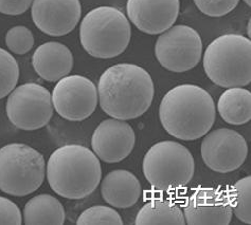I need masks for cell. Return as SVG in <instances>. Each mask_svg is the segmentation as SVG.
I'll return each instance as SVG.
<instances>
[{
    "label": "cell",
    "instance_id": "6da1fadb",
    "mask_svg": "<svg viewBox=\"0 0 251 225\" xmlns=\"http://www.w3.org/2000/svg\"><path fill=\"white\" fill-rule=\"evenodd\" d=\"M98 98L105 113L121 121L143 115L153 103L155 86L151 75L140 66L117 64L101 75Z\"/></svg>",
    "mask_w": 251,
    "mask_h": 225
},
{
    "label": "cell",
    "instance_id": "7a4b0ae2",
    "mask_svg": "<svg viewBox=\"0 0 251 225\" xmlns=\"http://www.w3.org/2000/svg\"><path fill=\"white\" fill-rule=\"evenodd\" d=\"M216 108L212 96L197 85L172 88L159 106V118L168 134L181 141H195L213 127Z\"/></svg>",
    "mask_w": 251,
    "mask_h": 225
},
{
    "label": "cell",
    "instance_id": "3957f363",
    "mask_svg": "<svg viewBox=\"0 0 251 225\" xmlns=\"http://www.w3.org/2000/svg\"><path fill=\"white\" fill-rule=\"evenodd\" d=\"M46 174L56 195L78 200L91 195L99 186L102 167L94 151L82 145L68 144L52 152Z\"/></svg>",
    "mask_w": 251,
    "mask_h": 225
},
{
    "label": "cell",
    "instance_id": "277c9868",
    "mask_svg": "<svg viewBox=\"0 0 251 225\" xmlns=\"http://www.w3.org/2000/svg\"><path fill=\"white\" fill-rule=\"evenodd\" d=\"M203 69L215 85L244 87L251 82V42L240 34H224L209 45Z\"/></svg>",
    "mask_w": 251,
    "mask_h": 225
},
{
    "label": "cell",
    "instance_id": "5b68a950",
    "mask_svg": "<svg viewBox=\"0 0 251 225\" xmlns=\"http://www.w3.org/2000/svg\"><path fill=\"white\" fill-rule=\"evenodd\" d=\"M130 38L131 28L127 17L112 6L91 10L81 22V44L92 57H117L127 49Z\"/></svg>",
    "mask_w": 251,
    "mask_h": 225
},
{
    "label": "cell",
    "instance_id": "8992f818",
    "mask_svg": "<svg viewBox=\"0 0 251 225\" xmlns=\"http://www.w3.org/2000/svg\"><path fill=\"white\" fill-rule=\"evenodd\" d=\"M195 163L191 151L173 141L153 145L144 155L143 175L151 186L159 191L186 187L194 176Z\"/></svg>",
    "mask_w": 251,
    "mask_h": 225
},
{
    "label": "cell",
    "instance_id": "52a82bcc",
    "mask_svg": "<svg viewBox=\"0 0 251 225\" xmlns=\"http://www.w3.org/2000/svg\"><path fill=\"white\" fill-rule=\"evenodd\" d=\"M45 179L44 157L22 143L0 148V190L14 197H25L42 186Z\"/></svg>",
    "mask_w": 251,
    "mask_h": 225
},
{
    "label": "cell",
    "instance_id": "ba28073f",
    "mask_svg": "<svg viewBox=\"0 0 251 225\" xmlns=\"http://www.w3.org/2000/svg\"><path fill=\"white\" fill-rule=\"evenodd\" d=\"M6 114L16 128L32 131L45 127L53 116L51 93L35 83L15 87L6 101Z\"/></svg>",
    "mask_w": 251,
    "mask_h": 225
},
{
    "label": "cell",
    "instance_id": "9c48e42d",
    "mask_svg": "<svg viewBox=\"0 0 251 225\" xmlns=\"http://www.w3.org/2000/svg\"><path fill=\"white\" fill-rule=\"evenodd\" d=\"M202 54L200 34L188 25L171 26L161 33L155 45V55L162 67L175 73L195 68Z\"/></svg>",
    "mask_w": 251,
    "mask_h": 225
},
{
    "label": "cell",
    "instance_id": "30bf717a",
    "mask_svg": "<svg viewBox=\"0 0 251 225\" xmlns=\"http://www.w3.org/2000/svg\"><path fill=\"white\" fill-rule=\"evenodd\" d=\"M51 96L58 115L70 122L88 118L98 104L96 85L89 78L76 74L59 79Z\"/></svg>",
    "mask_w": 251,
    "mask_h": 225
},
{
    "label": "cell",
    "instance_id": "8fae6325",
    "mask_svg": "<svg viewBox=\"0 0 251 225\" xmlns=\"http://www.w3.org/2000/svg\"><path fill=\"white\" fill-rule=\"evenodd\" d=\"M203 136L201 146V158L211 170L228 174L239 169L246 161L248 145L237 131L220 128Z\"/></svg>",
    "mask_w": 251,
    "mask_h": 225
},
{
    "label": "cell",
    "instance_id": "7c38bea8",
    "mask_svg": "<svg viewBox=\"0 0 251 225\" xmlns=\"http://www.w3.org/2000/svg\"><path fill=\"white\" fill-rule=\"evenodd\" d=\"M135 131L125 121L109 118L97 126L91 136V147L99 160L114 164L123 161L133 151Z\"/></svg>",
    "mask_w": 251,
    "mask_h": 225
},
{
    "label": "cell",
    "instance_id": "4fadbf2b",
    "mask_svg": "<svg viewBox=\"0 0 251 225\" xmlns=\"http://www.w3.org/2000/svg\"><path fill=\"white\" fill-rule=\"evenodd\" d=\"M33 22L49 36H65L75 29L82 15L80 0H33Z\"/></svg>",
    "mask_w": 251,
    "mask_h": 225
},
{
    "label": "cell",
    "instance_id": "5bb4252c",
    "mask_svg": "<svg viewBox=\"0 0 251 225\" xmlns=\"http://www.w3.org/2000/svg\"><path fill=\"white\" fill-rule=\"evenodd\" d=\"M183 215L189 225H229L233 211L227 193L198 188L188 198Z\"/></svg>",
    "mask_w": 251,
    "mask_h": 225
},
{
    "label": "cell",
    "instance_id": "9a60e30c",
    "mask_svg": "<svg viewBox=\"0 0 251 225\" xmlns=\"http://www.w3.org/2000/svg\"><path fill=\"white\" fill-rule=\"evenodd\" d=\"M127 15L138 30L149 35L161 34L177 21L179 0H127Z\"/></svg>",
    "mask_w": 251,
    "mask_h": 225
},
{
    "label": "cell",
    "instance_id": "2e32d148",
    "mask_svg": "<svg viewBox=\"0 0 251 225\" xmlns=\"http://www.w3.org/2000/svg\"><path fill=\"white\" fill-rule=\"evenodd\" d=\"M32 65L36 73L47 82H58L74 67V55L62 43L48 42L33 53Z\"/></svg>",
    "mask_w": 251,
    "mask_h": 225
},
{
    "label": "cell",
    "instance_id": "e0dca14e",
    "mask_svg": "<svg viewBox=\"0 0 251 225\" xmlns=\"http://www.w3.org/2000/svg\"><path fill=\"white\" fill-rule=\"evenodd\" d=\"M104 201L116 208H129L138 202L142 194L138 178L128 170H112L101 183Z\"/></svg>",
    "mask_w": 251,
    "mask_h": 225
},
{
    "label": "cell",
    "instance_id": "ac0fdd59",
    "mask_svg": "<svg viewBox=\"0 0 251 225\" xmlns=\"http://www.w3.org/2000/svg\"><path fill=\"white\" fill-rule=\"evenodd\" d=\"M65 218L62 203L48 194L33 197L23 210V222L25 225H62Z\"/></svg>",
    "mask_w": 251,
    "mask_h": 225
},
{
    "label": "cell",
    "instance_id": "d6986e66",
    "mask_svg": "<svg viewBox=\"0 0 251 225\" xmlns=\"http://www.w3.org/2000/svg\"><path fill=\"white\" fill-rule=\"evenodd\" d=\"M223 121L230 125H244L251 120V93L242 87H231L223 92L217 102Z\"/></svg>",
    "mask_w": 251,
    "mask_h": 225
},
{
    "label": "cell",
    "instance_id": "ffe728a7",
    "mask_svg": "<svg viewBox=\"0 0 251 225\" xmlns=\"http://www.w3.org/2000/svg\"><path fill=\"white\" fill-rule=\"evenodd\" d=\"M136 225H184L183 210L175 202L154 198L145 203L136 217Z\"/></svg>",
    "mask_w": 251,
    "mask_h": 225
},
{
    "label": "cell",
    "instance_id": "44dd1931",
    "mask_svg": "<svg viewBox=\"0 0 251 225\" xmlns=\"http://www.w3.org/2000/svg\"><path fill=\"white\" fill-rule=\"evenodd\" d=\"M232 211L240 221L251 223V176L237 181L229 195Z\"/></svg>",
    "mask_w": 251,
    "mask_h": 225
},
{
    "label": "cell",
    "instance_id": "7402d4cb",
    "mask_svg": "<svg viewBox=\"0 0 251 225\" xmlns=\"http://www.w3.org/2000/svg\"><path fill=\"white\" fill-rule=\"evenodd\" d=\"M19 67L11 53L0 48V100L8 96L16 87Z\"/></svg>",
    "mask_w": 251,
    "mask_h": 225
},
{
    "label": "cell",
    "instance_id": "603a6c76",
    "mask_svg": "<svg viewBox=\"0 0 251 225\" xmlns=\"http://www.w3.org/2000/svg\"><path fill=\"white\" fill-rule=\"evenodd\" d=\"M77 225H122L121 216L114 208L108 206L89 207L77 218Z\"/></svg>",
    "mask_w": 251,
    "mask_h": 225
},
{
    "label": "cell",
    "instance_id": "cb8c5ba5",
    "mask_svg": "<svg viewBox=\"0 0 251 225\" xmlns=\"http://www.w3.org/2000/svg\"><path fill=\"white\" fill-rule=\"evenodd\" d=\"M5 45L12 53L24 55L32 50L34 45V36L27 26L17 25L6 33Z\"/></svg>",
    "mask_w": 251,
    "mask_h": 225
},
{
    "label": "cell",
    "instance_id": "d4e9b609",
    "mask_svg": "<svg viewBox=\"0 0 251 225\" xmlns=\"http://www.w3.org/2000/svg\"><path fill=\"white\" fill-rule=\"evenodd\" d=\"M197 9L210 17H222L233 11L240 0H193Z\"/></svg>",
    "mask_w": 251,
    "mask_h": 225
},
{
    "label": "cell",
    "instance_id": "484cf974",
    "mask_svg": "<svg viewBox=\"0 0 251 225\" xmlns=\"http://www.w3.org/2000/svg\"><path fill=\"white\" fill-rule=\"evenodd\" d=\"M23 218L17 205L5 197L0 196V225H21Z\"/></svg>",
    "mask_w": 251,
    "mask_h": 225
},
{
    "label": "cell",
    "instance_id": "4316f807",
    "mask_svg": "<svg viewBox=\"0 0 251 225\" xmlns=\"http://www.w3.org/2000/svg\"><path fill=\"white\" fill-rule=\"evenodd\" d=\"M33 0H0V13L5 15H21L27 12Z\"/></svg>",
    "mask_w": 251,
    "mask_h": 225
},
{
    "label": "cell",
    "instance_id": "83f0119b",
    "mask_svg": "<svg viewBox=\"0 0 251 225\" xmlns=\"http://www.w3.org/2000/svg\"><path fill=\"white\" fill-rule=\"evenodd\" d=\"M247 32H248V36L250 37V21H249V22H248V25H247Z\"/></svg>",
    "mask_w": 251,
    "mask_h": 225
},
{
    "label": "cell",
    "instance_id": "f1b7e54d",
    "mask_svg": "<svg viewBox=\"0 0 251 225\" xmlns=\"http://www.w3.org/2000/svg\"><path fill=\"white\" fill-rule=\"evenodd\" d=\"M243 1L245 2L248 6H250V5H251V0H243Z\"/></svg>",
    "mask_w": 251,
    "mask_h": 225
}]
</instances>
